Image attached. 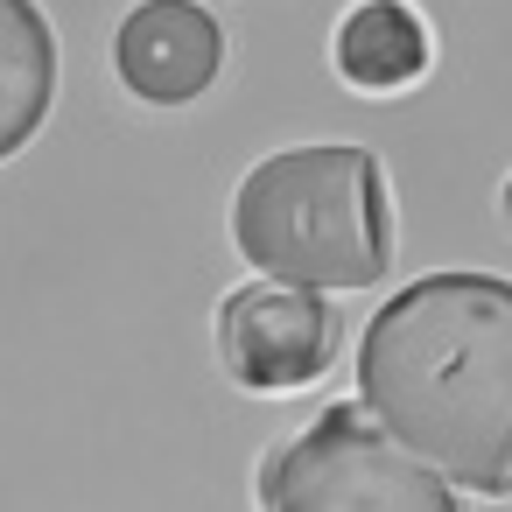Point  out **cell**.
I'll list each match as a JSON object with an SVG mask.
<instances>
[{
  "label": "cell",
  "instance_id": "cell-1",
  "mask_svg": "<svg viewBox=\"0 0 512 512\" xmlns=\"http://www.w3.org/2000/svg\"><path fill=\"white\" fill-rule=\"evenodd\" d=\"M351 400L463 498H512V274L435 267L358 330Z\"/></svg>",
  "mask_w": 512,
  "mask_h": 512
},
{
  "label": "cell",
  "instance_id": "cell-2",
  "mask_svg": "<svg viewBox=\"0 0 512 512\" xmlns=\"http://www.w3.org/2000/svg\"><path fill=\"white\" fill-rule=\"evenodd\" d=\"M225 232L253 281L316 295H365L400 253L393 183L365 141H295L260 155L232 183Z\"/></svg>",
  "mask_w": 512,
  "mask_h": 512
},
{
  "label": "cell",
  "instance_id": "cell-3",
  "mask_svg": "<svg viewBox=\"0 0 512 512\" xmlns=\"http://www.w3.org/2000/svg\"><path fill=\"white\" fill-rule=\"evenodd\" d=\"M253 498L260 512H470V498L400 449L358 400H330L295 435L267 442Z\"/></svg>",
  "mask_w": 512,
  "mask_h": 512
},
{
  "label": "cell",
  "instance_id": "cell-4",
  "mask_svg": "<svg viewBox=\"0 0 512 512\" xmlns=\"http://www.w3.org/2000/svg\"><path fill=\"white\" fill-rule=\"evenodd\" d=\"M211 351L239 393H302L344 358V316L337 295L281 288V281H239L211 309Z\"/></svg>",
  "mask_w": 512,
  "mask_h": 512
},
{
  "label": "cell",
  "instance_id": "cell-5",
  "mask_svg": "<svg viewBox=\"0 0 512 512\" xmlns=\"http://www.w3.org/2000/svg\"><path fill=\"white\" fill-rule=\"evenodd\" d=\"M232 64V36L204 0H134L113 22V78L134 106L176 113L218 92Z\"/></svg>",
  "mask_w": 512,
  "mask_h": 512
},
{
  "label": "cell",
  "instance_id": "cell-6",
  "mask_svg": "<svg viewBox=\"0 0 512 512\" xmlns=\"http://www.w3.org/2000/svg\"><path fill=\"white\" fill-rule=\"evenodd\" d=\"M330 71L358 99H400L435 71V29L414 0H351L330 29Z\"/></svg>",
  "mask_w": 512,
  "mask_h": 512
},
{
  "label": "cell",
  "instance_id": "cell-7",
  "mask_svg": "<svg viewBox=\"0 0 512 512\" xmlns=\"http://www.w3.org/2000/svg\"><path fill=\"white\" fill-rule=\"evenodd\" d=\"M64 50L43 0H0V162H15L57 106Z\"/></svg>",
  "mask_w": 512,
  "mask_h": 512
},
{
  "label": "cell",
  "instance_id": "cell-8",
  "mask_svg": "<svg viewBox=\"0 0 512 512\" xmlns=\"http://www.w3.org/2000/svg\"><path fill=\"white\" fill-rule=\"evenodd\" d=\"M498 218H505V232H512V176L498 183Z\"/></svg>",
  "mask_w": 512,
  "mask_h": 512
}]
</instances>
